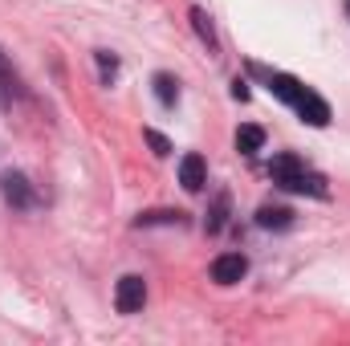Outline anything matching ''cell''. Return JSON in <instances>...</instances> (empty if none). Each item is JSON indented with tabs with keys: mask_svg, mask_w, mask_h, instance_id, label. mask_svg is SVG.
Instances as JSON below:
<instances>
[{
	"mask_svg": "<svg viewBox=\"0 0 350 346\" xmlns=\"http://www.w3.org/2000/svg\"><path fill=\"white\" fill-rule=\"evenodd\" d=\"M245 273H249V261L241 253H224V257L212 261V281H220V285H237Z\"/></svg>",
	"mask_w": 350,
	"mask_h": 346,
	"instance_id": "7a4b0ae2",
	"label": "cell"
},
{
	"mask_svg": "<svg viewBox=\"0 0 350 346\" xmlns=\"http://www.w3.org/2000/svg\"><path fill=\"white\" fill-rule=\"evenodd\" d=\"M143 139H147V143H151V151H155V155H159V159H163V155H172V143H167V139H163V135H159V131H143Z\"/></svg>",
	"mask_w": 350,
	"mask_h": 346,
	"instance_id": "4fadbf2b",
	"label": "cell"
},
{
	"mask_svg": "<svg viewBox=\"0 0 350 346\" xmlns=\"http://www.w3.org/2000/svg\"><path fill=\"white\" fill-rule=\"evenodd\" d=\"M285 191H310V196H318V200H326V179L314 172H301L293 175L289 183H285Z\"/></svg>",
	"mask_w": 350,
	"mask_h": 346,
	"instance_id": "ba28073f",
	"label": "cell"
},
{
	"mask_svg": "<svg viewBox=\"0 0 350 346\" xmlns=\"http://www.w3.org/2000/svg\"><path fill=\"white\" fill-rule=\"evenodd\" d=\"M0 191H4V200L12 204V208H29L33 204V187H29V179L21 172H8L0 179Z\"/></svg>",
	"mask_w": 350,
	"mask_h": 346,
	"instance_id": "277c9868",
	"label": "cell"
},
{
	"mask_svg": "<svg viewBox=\"0 0 350 346\" xmlns=\"http://www.w3.org/2000/svg\"><path fill=\"white\" fill-rule=\"evenodd\" d=\"M232 98H241V102H245V98H249V86H245V82H232Z\"/></svg>",
	"mask_w": 350,
	"mask_h": 346,
	"instance_id": "2e32d148",
	"label": "cell"
},
{
	"mask_svg": "<svg viewBox=\"0 0 350 346\" xmlns=\"http://www.w3.org/2000/svg\"><path fill=\"white\" fill-rule=\"evenodd\" d=\"M289 220H293L289 208H273V204H265L261 212H257V224H261V228H289Z\"/></svg>",
	"mask_w": 350,
	"mask_h": 346,
	"instance_id": "30bf717a",
	"label": "cell"
},
{
	"mask_svg": "<svg viewBox=\"0 0 350 346\" xmlns=\"http://www.w3.org/2000/svg\"><path fill=\"white\" fill-rule=\"evenodd\" d=\"M0 74H8V62H4V57H0Z\"/></svg>",
	"mask_w": 350,
	"mask_h": 346,
	"instance_id": "e0dca14e",
	"label": "cell"
},
{
	"mask_svg": "<svg viewBox=\"0 0 350 346\" xmlns=\"http://www.w3.org/2000/svg\"><path fill=\"white\" fill-rule=\"evenodd\" d=\"M155 98H159L163 106H175V98H179V86H175L172 74H155Z\"/></svg>",
	"mask_w": 350,
	"mask_h": 346,
	"instance_id": "8fae6325",
	"label": "cell"
},
{
	"mask_svg": "<svg viewBox=\"0 0 350 346\" xmlns=\"http://www.w3.org/2000/svg\"><path fill=\"white\" fill-rule=\"evenodd\" d=\"M143 302H147V281H143L139 273H126V277L118 281V293H114L118 314H139Z\"/></svg>",
	"mask_w": 350,
	"mask_h": 346,
	"instance_id": "6da1fadb",
	"label": "cell"
},
{
	"mask_svg": "<svg viewBox=\"0 0 350 346\" xmlns=\"http://www.w3.org/2000/svg\"><path fill=\"white\" fill-rule=\"evenodd\" d=\"M261 147H265V131H261V127H253V122H249V127H241V131H237V151L253 155V151H261Z\"/></svg>",
	"mask_w": 350,
	"mask_h": 346,
	"instance_id": "9c48e42d",
	"label": "cell"
},
{
	"mask_svg": "<svg viewBox=\"0 0 350 346\" xmlns=\"http://www.w3.org/2000/svg\"><path fill=\"white\" fill-rule=\"evenodd\" d=\"M293 106H297L301 122H310V127H326V122H330V106H326L318 94H310V90H306V94H301Z\"/></svg>",
	"mask_w": 350,
	"mask_h": 346,
	"instance_id": "5b68a950",
	"label": "cell"
},
{
	"mask_svg": "<svg viewBox=\"0 0 350 346\" xmlns=\"http://www.w3.org/2000/svg\"><path fill=\"white\" fill-rule=\"evenodd\" d=\"M224 212H228V196H220V200H216V212H212V220H208V228H212V232H220V228H224Z\"/></svg>",
	"mask_w": 350,
	"mask_h": 346,
	"instance_id": "5bb4252c",
	"label": "cell"
},
{
	"mask_svg": "<svg viewBox=\"0 0 350 346\" xmlns=\"http://www.w3.org/2000/svg\"><path fill=\"white\" fill-rule=\"evenodd\" d=\"M179 183L187 187V191H200L204 183H208V163H204V155H183L179 159Z\"/></svg>",
	"mask_w": 350,
	"mask_h": 346,
	"instance_id": "3957f363",
	"label": "cell"
},
{
	"mask_svg": "<svg viewBox=\"0 0 350 346\" xmlns=\"http://www.w3.org/2000/svg\"><path fill=\"white\" fill-rule=\"evenodd\" d=\"M179 220H183V212H167V208H159V212H143L135 224L147 228V224H179Z\"/></svg>",
	"mask_w": 350,
	"mask_h": 346,
	"instance_id": "7c38bea8",
	"label": "cell"
},
{
	"mask_svg": "<svg viewBox=\"0 0 350 346\" xmlns=\"http://www.w3.org/2000/svg\"><path fill=\"white\" fill-rule=\"evenodd\" d=\"M306 168H301V159L297 155H273V163H269V175H273V183L277 187H285L293 175H301Z\"/></svg>",
	"mask_w": 350,
	"mask_h": 346,
	"instance_id": "8992f818",
	"label": "cell"
},
{
	"mask_svg": "<svg viewBox=\"0 0 350 346\" xmlns=\"http://www.w3.org/2000/svg\"><path fill=\"white\" fill-rule=\"evenodd\" d=\"M191 21H196V33H200L204 41H212V25H208V16H204L200 8H191Z\"/></svg>",
	"mask_w": 350,
	"mask_h": 346,
	"instance_id": "9a60e30c",
	"label": "cell"
},
{
	"mask_svg": "<svg viewBox=\"0 0 350 346\" xmlns=\"http://www.w3.org/2000/svg\"><path fill=\"white\" fill-rule=\"evenodd\" d=\"M269 90H273L281 102H297V98L306 94V86H301L293 74H273V78H269Z\"/></svg>",
	"mask_w": 350,
	"mask_h": 346,
	"instance_id": "52a82bcc",
	"label": "cell"
}]
</instances>
